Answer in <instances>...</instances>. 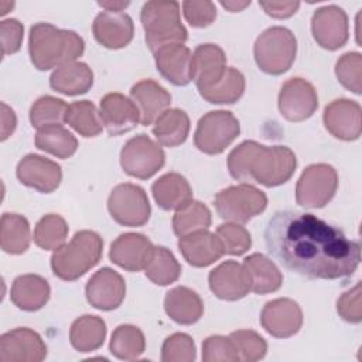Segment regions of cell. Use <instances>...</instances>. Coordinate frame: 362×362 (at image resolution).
<instances>
[{
	"instance_id": "obj_1",
	"label": "cell",
	"mask_w": 362,
	"mask_h": 362,
	"mask_svg": "<svg viewBox=\"0 0 362 362\" xmlns=\"http://www.w3.org/2000/svg\"><path fill=\"white\" fill-rule=\"evenodd\" d=\"M264 242L279 263L308 279H344L354 274L361 262L358 242L307 212H276L266 225Z\"/></svg>"
},
{
	"instance_id": "obj_2",
	"label": "cell",
	"mask_w": 362,
	"mask_h": 362,
	"mask_svg": "<svg viewBox=\"0 0 362 362\" xmlns=\"http://www.w3.org/2000/svg\"><path fill=\"white\" fill-rule=\"evenodd\" d=\"M297 167L296 154L286 146H263L245 140L228 156L230 175L245 184L277 187L287 182Z\"/></svg>"
},
{
	"instance_id": "obj_3",
	"label": "cell",
	"mask_w": 362,
	"mask_h": 362,
	"mask_svg": "<svg viewBox=\"0 0 362 362\" xmlns=\"http://www.w3.org/2000/svg\"><path fill=\"white\" fill-rule=\"evenodd\" d=\"M83 51L85 42L75 31L61 30L49 23H37L30 28V59L40 71L76 61Z\"/></svg>"
},
{
	"instance_id": "obj_4",
	"label": "cell",
	"mask_w": 362,
	"mask_h": 362,
	"mask_svg": "<svg viewBox=\"0 0 362 362\" xmlns=\"http://www.w3.org/2000/svg\"><path fill=\"white\" fill-rule=\"evenodd\" d=\"M103 252V240L93 230H79L74 238L54 250L51 269L65 281H74L95 267Z\"/></svg>"
},
{
	"instance_id": "obj_5",
	"label": "cell",
	"mask_w": 362,
	"mask_h": 362,
	"mask_svg": "<svg viewBox=\"0 0 362 362\" xmlns=\"http://www.w3.org/2000/svg\"><path fill=\"white\" fill-rule=\"evenodd\" d=\"M140 21L146 33V42L154 54L170 44H184L188 33L180 18V3L174 0H151L144 3Z\"/></svg>"
},
{
	"instance_id": "obj_6",
	"label": "cell",
	"mask_w": 362,
	"mask_h": 362,
	"mask_svg": "<svg viewBox=\"0 0 362 362\" xmlns=\"http://www.w3.org/2000/svg\"><path fill=\"white\" fill-rule=\"evenodd\" d=\"M297 40L281 25L264 30L255 42L253 55L257 66L269 75H281L288 71L296 59Z\"/></svg>"
},
{
	"instance_id": "obj_7",
	"label": "cell",
	"mask_w": 362,
	"mask_h": 362,
	"mask_svg": "<svg viewBox=\"0 0 362 362\" xmlns=\"http://www.w3.org/2000/svg\"><path fill=\"white\" fill-rule=\"evenodd\" d=\"M218 215L229 222L246 223L267 206V197L250 184H239L219 191L214 199Z\"/></svg>"
},
{
	"instance_id": "obj_8",
	"label": "cell",
	"mask_w": 362,
	"mask_h": 362,
	"mask_svg": "<svg viewBox=\"0 0 362 362\" xmlns=\"http://www.w3.org/2000/svg\"><path fill=\"white\" fill-rule=\"evenodd\" d=\"M240 133L239 120L229 110H212L205 113L194 134L195 147L205 154H221Z\"/></svg>"
},
{
	"instance_id": "obj_9",
	"label": "cell",
	"mask_w": 362,
	"mask_h": 362,
	"mask_svg": "<svg viewBox=\"0 0 362 362\" xmlns=\"http://www.w3.org/2000/svg\"><path fill=\"white\" fill-rule=\"evenodd\" d=\"M338 174L325 163L308 165L296 185V201L303 208H322L335 195Z\"/></svg>"
},
{
	"instance_id": "obj_10",
	"label": "cell",
	"mask_w": 362,
	"mask_h": 362,
	"mask_svg": "<svg viewBox=\"0 0 362 362\" xmlns=\"http://www.w3.org/2000/svg\"><path fill=\"white\" fill-rule=\"evenodd\" d=\"M165 163L164 150L147 134L129 139L120 151V164L126 174L140 180L153 177Z\"/></svg>"
},
{
	"instance_id": "obj_11",
	"label": "cell",
	"mask_w": 362,
	"mask_h": 362,
	"mask_svg": "<svg viewBox=\"0 0 362 362\" xmlns=\"http://www.w3.org/2000/svg\"><path fill=\"white\" fill-rule=\"evenodd\" d=\"M110 216L123 226H143L151 214L146 191L130 182L116 185L107 199Z\"/></svg>"
},
{
	"instance_id": "obj_12",
	"label": "cell",
	"mask_w": 362,
	"mask_h": 362,
	"mask_svg": "<svg viewBox=\"0 0 362 362\" xmlns=\"http://www.w3.org/2000/svg\"><path fill=\"white\" fill-rule=\"evenodd\" d=\"M318 107L315 88L303 78H290L279 93V110L288 122H303L314 115Z\"/></svg>"
},
{
	"instance_id": "obj_13",
	"label": "cell",
	"mask_w": 362,
	"mask_h": 362,
	"mask_svg": "<svg viewBox=\"0 0 362 362\" xmlns=\"http://www.w3.org/2000/svg\"><path fill=\"white\" fill-rule=\"evenodd\" d=\"M311 33L320 47L329 51L339 49L349 37L346 13L335 4L317 8L311 17Z\"/></svg>"
},
{
	"instance_id": "obj_14",
	"label": "cell",
	"mask_w": 362,
	"mask_h": 362,
	"mask_svg": "<svg viewBox=\"0 0 362 362\" xmlns=\"http://www.w3.org/2000/svg\"><path fill=\"white\" fill-rule=\"evenodd\" d=\"M45 356L47 345L31 328H14L0 337V362H41Z\"/></svg>"
},
{
	"instance_id": "obj_15",
	"label": "cell",
	"mask_w": 362,
	"mask_h": 362,
	"mask_svg": "<svg viewBox=\"0 0 362 362\" xmlns=\"http://www.w3.org/2000/svg\"><path fill=\"white\" fill-rule=\"evenodd\" d=\"M260 324L266 332L276 338H290L303 325V311L291 298H274L267 301L260 313Z\"/></svg>"
},
{
	"instance_id": "obj_16",
	"label": "cell",
	"mask_w": 362,
	"mask_h": 362,
	"mask_svg": "<svg viewBox=\"0 0 362 362\" xmlns=\"http://www.w3.org/2000/svg\"><path fill=\"white\" fill-rule=\"evenodd\" d=\"M325 129L337 139L352 141L359 139L362 132L361 105L351 99H335L328 103L322 115Z\"/></svg>"
},
{
	"instance_id": "obj_17",
	"label": "cell",
	"mask_w": 362,
	"mask_h": 362,
	"mask_svg": "<svg viewBox=\"0 0 362 362\" xmlns=\"http://www.w3.org/2000/svg\"><path fill=\"white\" fill-rule=\"evenodd\" d=\"M85 294L92 307L110 311L123 303L126 297V283L116 270L102 267L88 280Z\"/></svg>"
},
{
	"instance_id": "obj_18",
	"label": "cell",
	"mask_w": 362,
	"mask_h": 362,
	"mask_svg": "<svg viewBox=\"0 0 362 362\" xmlns=\"http://www.w3.org/2000/svg\"><path fill=\"white\" fill-rule=\"evenodd\" d=\"M16 175L23 185L44 194L55 191L62 180L59 164L40 154H27L23 157L17 164Z\"/></svg>"
},
{
	"instance_id": "obj_19",
	"label": "cell",
	"mask_w": 362,
	"mask_h": 362,
	"mask_svg": "<svg viewBox=\"0 0 362 362\" xmlns=\"http://www.w3.org/2000/svg\"><path fill=\"white\" fill-rule=\"evenodd\" d=\"M211 291L221 300L236 301L250 291V277L243 266L235 260H226L211 270L208 276Z\"/></svg>"
},
{
	"instance_id": "obj_20",
	"label": "cell",
	"mask_w": 362,
	"mask_h": 362,
	"mask_svg": "<svg viewBox=\"0 0 362 362\" xmlns=\"http://www.w3.org/2000/svg\"><path fill=\"white\" fill-rule=\"evenodd\" d=\"M99 115L109 136L127 133L140 122V112L134 102L119 92L106 93L100 99Z\"/></svg>"
},
{
	"instance_id": "obj_21",
	"label": "cell",
	"mask_w": 362,
	"mask_h": 362,
	"mask_svg": "<svg viewBox=\"0 0 362 362\" xmlns=\"http://www.w3.org/2000/svg\"><path fill=\"white\" fill-rule=\"evenodd\" d=\"M153 250L154 245L147 236L129 232L122 233L112 242L109 257L127 272H140L146 269Z\"/></svg>"
},
{
	"instance_id": "obj_22",
	"label": "cell",
	"mask_w": 362,
	"mask_h": 362,
	"mask_svg": "<svg viewBox=\"0 0 362 362\" xmlns=\"http://www.w3.org/2000/svg\"><path fill=\"white\" fill-rule=\"evenodd\" d=\"M95 40L109 49H120L133 40L134 24L123 11H100L92 24Z\"/></svg>"
},
{
	"instance_id": "obj_23",
	"label": "cell",
	"mask_w": 362,
	"mask_h": 362,
	"mask_svg": "<svg viewBox=\"0 0 362 362\" xmlns=\"http://www.w3.org/2000/svg\"><path fill=\"white\" fill-rule=\"evenodd\" d=\"M158 72L173 85L184 86L194 79L192 52L184 44H170L154 52Z\"/></svg>"
},
{
	"instance_id": "obj_24",
	"label": "cell",
	"mask_w": 362,
	"mask_h": 362,
	"mask_svg": "<svg viewBox=\"0 0 362 362\" xmlns=\"http://www.w3.org/2000/svg\"><path fill=\"white\" fill-rule=\"evenodd\" d=\"M226 71V55L216 44H201L192 54V74L198 92L216 85Z\"/></svg>"
},
{
	"instance_id": "obj_25",
	"label": "cell",
	"mask_w": 362,
	"mask_h": 362,
	"mask_svg": "<svg viewBox=\"0 0 362 362\" xmlns=\"http://www.w3.org/2000/svg\"><path fill=\"white\" fill-rule=\"evenodd\" d=\"M178 247L184 259L194 267H206L225 255L219 238L208 229L181 236Z\"/></svg>"
},
{
	"instance_id": "obj_26",
	"label": "cell",
	"mask_w": 362,
	"mask_h": 362,
	"mask_svg": "<svg viewBox=\"0 0 362 362\" xmlns=\"http://www.w3.org/2000/svg\"><path fill=\"white\" fill-rule=\"evenodd\" d=\"M130 98L140 112V123L143 126L153 124L171 103L170 92L153 79H143L134 83L130 89Z\"/></svg>"
},
{
	"instance_id": "obj_27",
	"label": "cell",
	"mask_w": 362,
	"mask_h": 362,
	"mask_svg": "<svg viewBox=\"0 0 362 362\" xmlns=\"http://www.w3.org/2000/svg\"><path fill=\"white\" fill-rule=\"evenodd\" d=\"M51 288L48 281L38 274H21L14 279L10 298L23 311L41 310L49 300Z\"/></svg>"
},
{
	"instance_id": "obj_28",
	"label": "cell",
	"mask_w": 362,
	"mask_h": 362,
	"mask_svg": "<svg viewBox=\"0 0 362 362\" xmlns=\"http://www.w3.org/2000/svg\"><path fill=\"white\" fill-rule=\"evenodd\" d=\"M151 192L157 205L165 211H178L192 201V188L178 173L161 175L153 182Z\"/></svg>"
},
{
	"instance_id": "obj_29",
	"label": "cell",
	"mask_w": 362,
	"mask_h": 362,
	"mask_svg": "<svg viewBox=\"0 0 362 362\" xmlns=\"http://www.w3.org/2000/svg\"><path fill=\"white\" fill-rule=\"evenodd\" d=\"M164 310L177 324L191 325L202 317L204 303L194 290L178 286L167 291L164 297Z\"/></svg>"
},
{
	"instance_id": "obj_30",
	"label": "cell",
	"mask_w": 362,
	"mask_h": 362,
	"mask_svg": "<svg viewBox=\"0 0 362 362\" xmlns=\"http://www.w3.org/2000/svg\"><path fill=\"white\" fill-rule=\"evenodd\" d=\"M49 85L54 90L68 96L82 95L92 88L93 72L85 62H66L55 68L49 76Z\"/></svg>"
},
{
	"instance_id": "obj_31",
	"label": "cell",
	"mask_w": 362,
	"mask_h": 362,
	"mask_svg": "<svg viewBox=\"0 0 362 362\" xmlns=\"http://www.w3.org/2000/svg\"><path fill=\"white\" fill-rule=\"evenodd\" d=\"M250 277V291L256 294L274 293L281 287L283 274L279 267L264 255L252 253L243 260Z\"/></svg>"
},
{
	"instance_id": "obj_32",
	"label": "cell",
	"mask_w": 362,
	"mask_h": 362,
	"mask_svg": "<svg viewBox=\"0 0 362 362\" xmlns=\"http://www.w3.org/2000/svg\"><path fill=\"white\" fill-rule=\"evenodd\" d=\"M189 117L181 109H167L154 122L153 134L160 144L177 147L182 144L189 133Z\"/></svg>"
},
{
	"instance_id": "obj_33",
	"label": "cell",
	"mask_w": 362,
	"mask_h": 362,
	"mask_svg": "<svg viewBox=\"0 0 362 362\" xmlns=\"http://www.w3.org/2000/svg\"><path fill=\"white\" fill-rule=\"evenodd\" d=\"M106 338V324L98 315L85 314L76 318L69 329L71 345L79 352H92L102 346Z\"/></svg>"
},
{
	"instance_id": "obj_34",
	"label": "cell",
	"mask_w": 362,
	"mask_h": 362,
	"mask_svg": "<svg viewBox=\"0 0 362 362\" xmlns=\"http://www.w3.org/2000/svg\"><path fill=\"white\" fill-rule=\"evenodd\" d=\"M35 147L58 158H69L78 148V140L62 124H49L37 130Z\"/></svg>"
},
{
	"instance_id": "obj_35",
	"label": "cell",
	"mask_w": 362,
	"mask_h": 362,
	"mask_svg": "<svg viewBox=\"0 0 362 362\" xmlns=\"http://www.w3.org/2000/svg\"><path fill=\"white\" fill-rule=\"evenodd\" d=\"M30 223L18 214L6 212L0 222V245L6 253L21 255L30 246Z\"/></svg>"
},
{
	"instance_id": "obj_36",
	"label": "cell",
	"mask_w": 362,
	"mask_h": 362,
	"mask_svg": "<svg viewBox=\"0 0 362 362\" xmlns=\"http://www.w3.org/2000/svg\"><path fill=\"white\" fill-rule=\"evenodd\" d=\"M109 349L117 359L133 361L144 352L146 339L139 327L132 324H122L115 328Z\"/></svg>"
},
{
	"instance_id": "obj_37",
	"label": "cell",
	"mask_w": 362,
	"mask_h": 362,
	"mask_svg": "<svg viewBox=\"0 0 362 362\" xmlns=\"http://www.w3.org/2000/svg\"><path fill=\"white\" fill-rule=\"evenodd\" d=\"M65 123L83 137H96L103 127L96 106L89 100H76L68 105Z\"/></svg>"
},
{
	"instance_id": "obj_38",
	"label": "cell",
	"mask_w": 362,
	"mask_h": 362,
	"mask_svg": "<svg viewBox=\"0 0 362 362\" xmlns=\"http://www.w3.org/2000/svg\"><path fill=\"white\" fill-rule=\"evenodd\" d=\"M245 92V76L236 68H226L222 79L212 88L199 90V95L214 105H230L238 102Z\"/></svg>"
},
{
	"instance_id": "obj_39",
	"label": "cell",
	"mask_w": 362,
	"mask_h": 362,
	"mask_svg": "<svg viewBox=\"0 0 362 362\" xmlns=\"http://www.w3.org/2000/svg\"><path fill=\"white\" fill-rule=\"evenodd\" d=\"M148 280L157 286H168L178 280L181 266L175 256L164 246H154L151 257L144 269Z\"/></svg>"
},
{
	"instance_id": "obj_40",
	"label": "cell",
	"mask_w": 362,
	"mask_h": 362,
	"mask_svg": "<svg viewBox=\"0 0 362 362\" xmlns=\"http://www.w3.org/2000/svg\"><path fill=\"white\" fill-rule=\"evenodd\" d=\"M212 218L208 206L199 201H191L173 216V229L177 236H185L188 233L208 229Z\"/></svg>"
},
{
	"instance_id": "obj_41",
	"label": "cell",
	"mask_w": 362,
	"mask_h": 362,
	"mask_svg": "<svg viewBox=\"0 0 362 362\" xmlns=\"http://www.w3.org/2000/svg\"><path fill=\"white\" fill-rule=\"evenodd\" d=\"M68 223L58 214L44 215L34 228V242L44 250H57L65 243Z\"/></svg>"
},
{
	"instance_id": "obj_42",
	"label": "cell",
	"mask_w": 362,
	"mask_h": 362,
	"mask_svg": "<svg viewBox=\"0 0 362 362\" xmlns=\"http://www.w3.org/2000/svg\"><path fill=\"white\" fill-rule=\"evenodd\" d=\"M66 107L68 105L62 99L49 95L41 96L30 109V122L37 130L49 124H61L65 122Z\"/></svg>"
},
{
	"instance_id": "obj_43",
	"label": "cell",
	"mask_w": 362,
	"mask_h": 362,
	"mask_svg": "<svg viewBox=\"0 0 362 362\" xmlns=\"http://www.w3.org/2000/svg\"><path fill=\"white\" fill-rule=\"evenodd\" d=\"M335 75L348 90L361 95L362 90V55L346 52L335 64Z\"/></svg>"
},
{
	"instance_id": "obj_44",
	"label": "cell",
	"mask_w": 362,
	"mask_h": 362,
	"mask_svg": "<svg viewBox=\"0 0 362 362\" xmlns=\"http://www.w3.org/2000/svg\"><path fill=\"white\" fill-rule=\"evenodd\" d=\"M216 236L219 238L223 252L233 256L246 253L252 245L250 233L245 226L235 222H226L218 226Z\"/></svg>"
},
{
	"instance_id": "obj_45",
	"label": "cell",
	"mask_w": 362,
	"mask_h": 362,
	"mask_svg": "<svg viewBox=\"0 0 362 362\" xmlns=\"http://www.w3.org/2000/svg\"><path fill=\"white\" fill-rule=\"evenodd\" d=\"M195 344L188 334L175 332L165 338L161 346L163 362H192L195 361Z\"/></svg>"
},
{
	"instance_id": "obj_46",
	"label": "cell",
	"mask_w": 362,
	"mask_h": 362,
	"mask_svg": "<svg viewBox=\"0 0 362 362\" xmlns=\"http://www.w3.org/2000/svg\"><path fill=\"white\" fill-rule=\"evenodd\" d=\"M229 337L232 338V341L238 348L240 361L255 362L264 358L267 352V344L264 338L256 331L238 329V331H233Z\"/></svg>"
},
{
	"instance_id": "obj_47",
	"label": "cell",
	"mask_w": 362,
	"mask_h": 362,
	"mask_svg": "<svg viewBox=\"0 0 362 362\" xmlns=\"http://www.w3.org/2000/svg\"><path fill=\"white\" fill-rule=\"evenodd\" d=\"M204 362H239L240 355L230 337L211 335L202 342Z\"/></svg>"
},
{
	"instance_id": "obj_48",
	"label": "cell",
	"mask_w": 362,
	"mask_h": 362,
	"mask_svg": "<svg viewBox=\"0 0 362 362\" xmlns=\"http://www.w3.org/2000/svg\"><path fill=\"white\" fill-rule=\"evenodd\" d=\"M362 287L358 281L352 288L345 291L337 301V311L339 317L348 322L358 324L362 321V305H361Z\"/></svg>"
},
{
	"instance_id": "obj_49",
	"label": "cell",
	"mask_w": 362,
	"mask_h": 362,
	"mask_svg": "<svg viewBox=\"0 0 362 362\" xmlns=\"http://www.w3.org/2000/svg\"><path fill=\"white\" fill-rule=\"evenodd\" d=\"M182 13L189 25L197 28L211 25L216 18V7L212 1H184Z\"/></svg>"
},
{
	"instance_id": "obj_50",
	"label": "cell",
	"mask_w": 362,
	"mask_h": 362,
	"mask_svg": "<svg viewBox=\"0 0 362 362\" xmlns=\"http://www.w3.org/2000/svg\"><path fill=\"white\" fill-rule=\"evenodd\" d=\"M24 27L16 18H7L0 23V35H1V55H11L20 51L23 44Z\"/></svg>"
},
{
	"instance_id": "obj_51",
	"label": "cell",
	"mask_w": 362,
	"mask_h": 362,
	"mask_svg": "<svg viewBox=\"0 0 362 362\" xmlns=\"http://www.w3.org/2000/svg\"><path fill=\"white\" fill-rule=\"evenodd\" d=\"M259 6L274 18H287L298 10L300 1H259Z\"/></svg>"
},
{
	"instance_id": "obj_52",
	"label": "cell",
	"mask_w": 362,
	"mask_h": 362,
	"mask_svg": "<svg viewBox=\"0 0 362 362\" xmlns=\"http://www.w3.org/2000/svg\"><path fill=\"white\" fill-rule=\"evenodd\" d=\"M1 140L8 139L16 130L17 117L11 107H8L4 102H1Z\"/></svg>"
},
{
	"instance_id": "obj_53",
	"label": "cell",
	"mask_w": 362,
	"mask_h": 362,
	"mask_svg": "<svg viewBox=\"0 0 362 362\" xmlns=\"http://www.w3.org/2000/svg\"><path fill=\"white\" fill-rule=\"evenodd\" d=\"M98 4L106 11H123L130 3L129 1H99Z\"/></svg>"
},
{
	"instance_id": "obj_54",
	"label": "cell",
	"mask_w": 362,
	"mask_h": 362,
	"mask_svg": "<svg viewBox=\"0 0 362 362\" xmlns=\"http://www.w3.org/2000/svg\"><path fill=\"white\" fill-rule=\"evenodd\" d=\"M222 7H225L226 10L236 13V11H242L243 8H246L247 6H250V1H222L221 3Z\"/></svg>"
}]
</instances>
